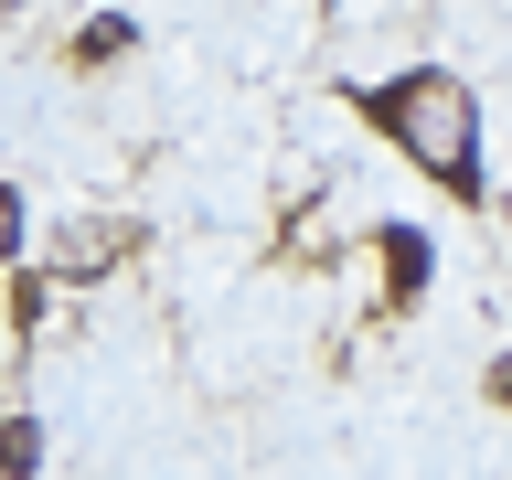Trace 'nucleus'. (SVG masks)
<instances>
[{
  "instance_id": "nucleus-6",
  "label": "nucleus",
  "mask_w": 512,
  "mask_h": 480,
  "mask_svg": "<svg viewBox=\"0 0 512 480\" xmlns=\"http://www.w3.org/2000/svg\"><path fill=\"white\" fill-rule=\"evenodd\" d=\"M32 256V214H22V192L0 182V267H22Z\"/></svg>"
},
{
  "instance_id": "nucleus-1",
  "label": "nucleus",
  "mask_w": 512,
  "mask_h": 480,
  "mask_svg": "<svg viewBox=\"0 0 512 480\" xmlns=\"http://www.w3.org/2000/svg\"><path fill=\"white\" fill-rule=\"evenodd\" d=\"M352 107H363V118H374L438 192H459V203L491 192V182H480V96H470V75H448V64H406V75H374Z\"/></svg>"
},
{
  "instance_id": "nucleus-2",
  "label": "nucleus",
  "mask_w": 512,
  "mask_h": 480,
  "mask_svg": "<svg viewBox=\"0 0 512 480\" xmlns=\"http://www.w3.org/2000/svg\"><path fill=\"white\" fill-rule=\"evenodd\" d=\"M118 256H128V224H118V214H75V224L54 235V278L86 288V278H107Z\"/></svg>"
},
{
  "instance_id": "nucleus-5",
  "label": "nucleus",
  "mask_w": 512,
  "mask_h": 480,
  "mask_svg": "<svg viewBox=\"0 0 512 480\" xmlns=\"http://www.w3.org/2000/svg\"><path fill=\"white\" fill-rule=\"evenodd\" d=\"M43 470V427L32 416H0V480H32Z\"/></svg>"
},
{
  "instance_id": "nucleus-7",
  "label": "nucleus",
  "mask_w": 512,
  "mask_h": 480,
  "mask_svg": "<svg viewBox=\"0 0 512 480\" xmlns=\"http://www.w3.org/2000/svg\"><path fill=\"white\" fill-rule=\"evenodd\" d=\"M491 395H502V406H512V363H491Z\"/></svg>"
},
{
  "instance_id": "nucleus-3",
  "label": "nucleus",
  "mask_w": 512,
  "mask_h": 480,
  "mask_svg": "<svg viewBox=\"0 0 512 480\" xmlns=\"http://www.w3.org/2000/svg\"><path fill=\"white\" fill-rule=\"evenodd\" d=\"M374 256H384V299H395V310H416V299H427V278H438V235H427V224H384Z\"/></svg>"
},
{
  "instance_id": "nucleus-4",
  "label": "nucleus",
  "mask_w": 512,
  "mask_h": 480,
  "mask_svg": "<svg viewBox=\"0 0 512 480\" xmlns=\"http://www.w3.org/2000/svg\"><path fill=\"white\" fill-rule=\"evenodd\" d=\"M139 54V22H128V11H96L86 32H75V64H128Z\"/></svg>"
}]
</instances>
